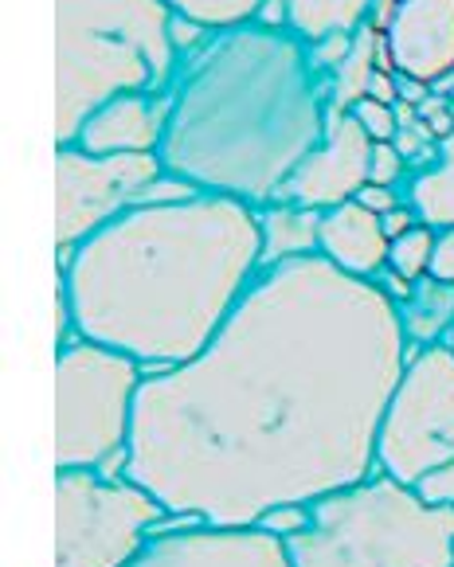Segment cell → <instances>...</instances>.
I'll list each match as a JSON object with an SVG mask.
<instances>
[{
  "label": "cell",
  "instance_id": "cell-15",
  "mask_svg": "<svg viewBox=\"0 0 454 567\" xmlns=\"http://www.w3.org/2000/svg\"><path fill=\"white\" fill-rule=\"evenodd\" d=\"M259 235L262 267L310 259V255H321V212L302 208V204L270 200L259 208Z\"/></svg>",
  "mask_w": 454,
  "mask_h": 567
},
{
  "label": "cell",
  "instance_id": "cell-16",
  "mask_svg": "<svg viewBox=\"0 0 454 567\" xmlns=\"http://www.w3.org/2000/svg\"><path fill=\"white\" fill-rule=\"evenodd\" d=\"M400 309V326L412 349H427V344H443L454 333V282H438V278H420L412 282L407 298L395 301Z\"/></svg>",
  "mask_w": 454,
  "mask_h": 567
},
{
  "label": "cell",
  "instance_id": "cell-23",
  "mask_svg": "<svg viewBox=\"0 0 454 567\" xmlns=\"http://www.w3.org/2000/svg\"><path fill=\"white\" fill-rule=\"evenodd\" d=\"M353 114L372 142H395V134H400V117H395V106H388V102L361 99L353 106Z\"/></svg>",
  "mask_w": 454,
  "mask_h": 567
},
{
  "label": "cell",
  "instance_id": "cell-6",
  "mask_svg": "<svg viewBox=\"0 0 454 567\" xmlns=\"http://www.w3.org/2000/svg\"><path fill=\"white\" fill-rule=\"evenodd\" d=\"M145 368L118 349L71 337L55 357V470L126 474Z\"/></svg>",
  "mask_w": 454,
  "mask_h": 567
},
{
  "label": "cell",
  "instance_id": "cell-1",
  "mask_svg": "<svg viewBox=\"0 0 454 567\" xmlns=\"http://www.w3.org/2000/svg\"><path fill=\"white\" fill-rule=\"evenodd\" d=\"M407 357L380 282L321 255L262 267L200 357L145 375L126 477L208 525H262L364 482Z\"/></svg>",
  "mask_w": 454,
  "mask_h": 567
},
{
  "label": "cell",
  "instance_id": "cell-20",
  "mask_svg": "<svg viewBox=\"0 0 454 567\" xmlns=\"http://www.w3.org/2000/svg\"><path fill=\"white\" fill-rule=\"evenodd\" d=\"M267 0H168V9L177 17H188L196 24L211 28V32H227V28L251 24L259 20Z\"/></svg>",
  "mask_w": 454,
  "mask_h": 567
},
{
  "label": "cell",
  "instance_id": "cell-27",
  "mask_svg": "<svg viewBox=\"0 0 454 567\" xmlns=\"http://www.w3.org/2000/svg\"><path fill=\"white\" fill-rule=\"evenodd\" d=\"M357 200H361L369 212H376V216H384V212L400 208V204H404L407 196L400 193V188H380V184H364L361 196H357Z\"/></svg>",
  "mask_w": 454,
  "mask_h": 567
},
{
  "label": "cell",
  "instance_id": "cell-12",
  "mask_svg": "<svg viewBox=\"0 0 454 567\" xmlns=\"http://www.w3.org/2000/svg\"><path fill=\"white\" fill-rule=\"evenodd\" d=\"M380 32L392 71L423 86L454 75V0H400Z\"/></svg>",
  "mask_w": 454,
  "mask_h": 567
},
{
  "label": "cell",
  "instance_id": "cell-7",
  "mask_svg": "<svg viewBox=\"0 0 454 567\" xmlns=\"http://www.w3.org/2000/svg\"><path fill=\"white\" fill-rule=\"evenodd\" d=\"M168 509L145 485L94 470L55 477V567H126Z\"/></svg>",
  "mask_w": 454,
  "mask_h": 567
},
{
  "label": "cell",
  "instance_id": "cell-3",
  "mask_svg": "<svg viewBox=\"0 0 454 567\" xmlns=\"http://www.w3.org/2000/svg\"><path fill=\"white\" fill-rule=\"evenodd\" d=\"M326 117L329 75L310 43L251 20L180 59L161 161L200 193L262 208L318 150Z\"/></svg>",
  "mask_w": 454,
  "mask_h": 567
},
{
  "label": "cell",
  "instance_id": "cell-25",
  "mask_svg": "<svg viewBox=\"0 0 454 567\" xmlns=\"http://www.w3.org/2000/svg\"><path fill=\"white\" fill-rule=\"evenodd\" d=\"M415 493H420L423 501H431V505H451L454 509V458L435 466L431 474H423L420 482H415Z\"/></svg>",
  "mask_w": 454,
  "mask_h": 567
},
{
  "label": "cell",
  "instance_id": "cell-10",
  "mask_svg": "<svg viewBox=\"0 0 454 567\" xmlns=\"http://www.w3.org/2000/svg\"><path fill=\"white\" fill-rule=\"evenodd\" d=\"M369 161H372V137L364 134V125L357 122L353 110H341L329 102L326 134H321L318 150L282 184L278 200L302 204V208H318V212L357 200L361 188L369 184Z\"/></svg>",
  "mask_w": 454,
  "mask_h": 567
},
{
  "label": "cell",
  "instance_id": "cell-28",
  "mask_svg": "<svg viewBox=\"0 0 454 567\" xmlns=\"http://www.w3.org/2000/svg\"><path fill=\"white\" fill-rule=\"evenodd\" d=\"M380 219H384V235H388V239H395V235L412 231V227L420 224V216H415V208H412V204H407V200L400 204V208L384 212V216H380Z\"/></svg>",
  "mask_w": 454,
  "mask_h": 567
},
{
  "label": "cell",
  "instance_id": "cell-17",
  "mask_svg": "<svg viewBox=\"0 0 454 567\" xmlns=\"http://www.w3.org/2000/svg\"><path fill=\"white\" fill-rule=\"evenodd\" d=\"M407 204L415 208L420 224L427 227H454V130L438 142L427 168L407 181Z\"/></svg>",
  "mask_w": 454,
  "mask_h": 567
},
{
  "label": "cell",
  "instance_id": "cell-14",
  "mask_svg": "<svg viewBox=\"0 0 454 567\" xmlns=\"http://www.w3.org/2000/svg\"><path fill=\"white\" fill-rule=\"evenodd\" d=\"M388 247L392 239L384 235V219L361 200L321 212V259H329L337 270L376 282L388 270Z\"/></svg>",
  "mask_w": 454,
  "mask_h": 567
},
{
  "label": "cell",
  "instance_id": "cell-5",
  "mask_svg": "<svg viewBox=\"0 0 454 567\" xmlns=\"http://www.w3.org/2000/svg\"><path fill=\"white\" fill-rule=\"evenodd\" d=\"M287 551L290 567H454V509L376 470L310 501Z\"/></svg>",
  "mask_w": 454,
  "mask_h": 567
},
{
  "label": "cell",
  "instance_id": "cell-21",
  "mask_svg": "<svg viewBox=\"0 0 454 567\" xmlns=\"http://www.w3.org/2000/svg\"><path fill=\"white\" fill-rule=\"evenodd\" d=\"M431 247H435V227L415 224L412 231L392 239V247H388V270L400 275L404 282H420V278H427Z\"/></svg>",
  "mask_w": 454,
  "mask_h": 567
},
{
  "label": "cell",
  "instance_id": "cell-4",
  "mask_svg": "<svg viewBox=\"0 0 454 567\" xmlns=\"http://www.w3.org/2000/svg\"><path fill=\"white\" fill-rule=\"evenodd\" d=\"M180 75L168 0H55V145L118 94H168Z\"/></svg>",
  "mask_w": 454,
  "mask_h": 567
},
{
  "label": "cell",
  "instance_id": "cell-26",
  "mask_svg": "<svg viewBox=\"0 0 454 567\" xmlns=\"http://www.w3.org/2000/svg\"><path fill=\"white\" fill-rule=\"evenodd\" d=\"M431 278L454 282V227H435V247H431Z\"/></svg>",
  "mask_w": 454,
  "mask_h": 567
},
{
  "label": "cell",
  "instance_id": "cell-19",
  "mask_svg": "<svg viewBox=\"0 0 454 567\" xmlns=\"http://www.w3.org/2000/svg\"><path fill=\"white\" fill-rule=\"evenodd\" d=\"M287 4V24L306 43L333 32H357L369 24L376 12V0H282Z\"/></svg>",
  "mask_w": 454,
  "mask_h": 567
},
{
  "label": "cell",
  "instance_id": "cell-13",
  "mask_svg": "<svg viewBox=\"0 0 454 567\" xmlns=\"http://www.w3.org/2000/svg\"><path fill=\"white\" fill-rule=\"evenodd\" d=\"M168 130V94H118L83 122L71 145L99 157L114 153H161Z\"/></svg>",
  "mask_w": 454,
  "mask_h": 567
},
{
  "label": "cell",
  "instance_id": "cell-2",
  "mask_svg": "<svg viewBox=\"0 0 454 567\" xmlns=\"http://www.w3.org/2000/svg\"><path fill=\"white\" fill-rule=\"evenodd\" d=\"M259 270V208L216 193L130 208L60 255L75 337L157 372L200 357Z\"/></svg>",
  "mask_w": 454,
  "mask_h": 567
},
{
  "label": "cell",
  "instance_id": "cell-24",
  "mask_svg": "<svg viewBox=\"0 0 454 567\" xmlns=\"http://www.w3.org/2000/svg\"><path fill=\"white\" fill-rule=\"evenodd\" d=\"M349 48H353V32H333V35H321V40L310 43V55L318 63L321 75H333L341 63H345Z\"/></svg>",
  "mask_w": 454,
  "mask_h": 567
},
{
  "label": "cell",
  "instance_id": "cell-11",
  "mask_svg": "<svg viewBox=\"0 0 454 567\" xmlns=\"http://www.w3.org/2000/svg\"><path fill=\"white\" fill-rule=\"evenodd\" d=\"M126 567H290L287 540L262 525H196L153 533Z\"/></svg>",
  "mask_w": 454,
  "mask_h": 567
},
{
  "label": "cell",
  "instance_id": "cell-18",
  "mask_svg": "<svg viewBox=\"0 0 454 567\" xmlns=\"http://www.w3.org/2000/svg\"><path fill=\"white\" fill-rule=\"evenodd\" d=\"M380 68H388L384 59V32L376 24H361L353 32V48H349L345 63L329 75V102L341 110H353L361 99H369V83ZM392 71V68H388Z\"/></svg>",
  "mask_w": 454,
  "mask_h": 567
},
{
  "label": "cell",
  "instance_id": "cell-29",
  "mask_svg": "<svg viewBox=\"0 0 454 567\" xmlns=\"http://www.w3.org/2000/svg\"><path fill=\"white\" fill-rule=\"evenodd\" d=\"M451 344H454V333H451Z\"/></svg>",
  "mask_w": 454,
  "mask_h": 567
},
{
  "label": "cell",
  "instance_id": "cell-9",
  "mask_svg": "<svg viewBox=\"0 0 454 567\" xmlns=\"http://www.w3.org/2000/svg\"><path fill=\"white\" fill-rule=\"evenodd\" d=\"M157 176H165L161 153H114L99 157L79 145L55 150V250H75L94 231L126 216L145 200Z\"/></svg>",
  "mask_w": 454,
  "mask_h": 567
},
{
  "label": "cell",
  "instance_id": "cell-22",
  "mask_svg": "<svg viewBox=\"0 0 454 567\" xmlns=\"http://www.w3.org/2000/svg\"><path fill=\"white\" fill-rule=\"evenodd\" d=\"M404 176H407V157L395 150V142H372L369 184H380V188H400Z\"/></svg>",
  "mask_w": 454,
  "mask_h": 567
},
{
  "label": "cell",
  "instance_id": "cell-8",
  "mask_svg": "<svg viewBox=\"0 0 454 567\" xmlns=\"http://www.w3.org/2000/svg\"><path fill=\"white\" fill-rule=\"evenodd\" d=\"M454 458V344L412 349L380 419L376 470L415 485Z\"/></svg>",
  "mask_w": 454,
  "mask_h": 567
}]
</instances>
